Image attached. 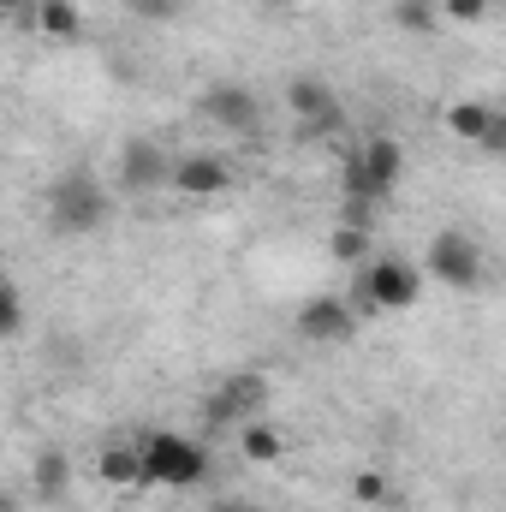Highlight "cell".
<instances>
[{
	"label": "cell",
	"instance_id": "16",
	"mask_svg": "<svg viewBox=\"0 0 506 512\" xmlns=\"http://www.w3.org/2000/svg\"><path fill=\"white\" fill-rule=\"evenodd\" d=\"M239 453H245V465H274L286 453V435L274 423H245L239 429Z\"/></svg>",
	"mask_w": 506,
	"mask_h": 512
},
{
	"label": "cell",
	"instance_id": "6",
	"mask_svg": "<svg viewBox=\"0 0 506 512\" xmlns=\"http://www.w3.org/2000/svg\"><path fill=\"white\" fill-rule=\"evenodd\" d=\"M167 185H173V197H185V203H209V197L233 191V167H227L221 155L197 149V155H179V161H173Z\"/></svg>",
	"mask_w": 506,
	"mask_h": 512
},
{
	"label": "cell",
	"instance_id": "23",
	"mask_svg": "<svg viewBox=\"0 0 506 512\" xmlns=\"http://www.w3.org/2000/svg\"><path fill=\"white\" fill-rule=\"evenodd\" d=\"M489 6H495V0H441V12H447V18H459V24H483V18H489Z\"/></svg>",
	"mask_w": 506,
	"mask_h": 512
},
{
	"label": "cell",
	"instance_id": "21",
	"mask_svg": "<svg viewBox=\"0 0 506 512\" xmlns=\"http://www.w3.org/2000/svg\"><path fill=\"white\" fill-rule=\"evenodd\" d=\"M18 328H24V298H18V286L0 280V340L18 334Z\"/></svg>",
	"mask_w": 506,
	"mask_h": 512
},
{
	"label": "cell",
	"instance_id": "24",
	"mask_svg": "<svg viewBox=\"0 0 506 512\" xmlns=\"http://www.w3.org/2000/svg\"><path fill=\"white\" fill-rule=\"evenodd\" d=\"M483 149H489V155H501V149H506V114H495V120H489V131H483Z\"/></svg>",
	"mask_w": 506,
	"mask_h": 512
},
{
	"label": "cell",
	"instance_id": "11",
	"mask_svg": "<svg viewBox=\"0 0 506 512\" xmlns=\"http://www.w3.org/2000/svg\"><path fill=\"white\" fill-rule=\"evenodd\" d=\"M96 477L108 483V489H143V453H137V441H102L96 447Z\"/></svg>",
	"mask_w": 506,
	"mask_h": 512
},
{
	"label": "cell",
	"instance_id": "3",
	"mask_svg": "<svg viewBox=\"0 0 506 512\" xmlns=\"http://www.w3.org/2000/svg\"><path fill=\"white\" fill-rule=\"evenodd\" d=\"M417 298H423V274L405 256H376L352 292V304H364V310H411Z\"/></svg>",
	"mask_w": 506,
	"mask_h": 512
},
{
	"label": "cell",
	"instance_id": "5",
	"mask_svg": "<svg viewBox=\"0 0 506 512\" xmlns=\"http://www.w3.org/2000/svg\"><path fill=\"white\" fill-rule=\"evenodd\" d=\"M114 173H120V191H126V197H143V191H161V185H167L173 155H167L155 137H131V143H120Z\"/></svg>",
	"mask_w": 506,
	"mask_h": 512
},
{
	"label": "cell",
	"instance_id": "15",
	"mask_svg": "<svg viewBox=\"0 0 506 512\" xmlns=\"http://www.w3.org/2000/svg\"><path fill=\"white\" fill-rule=\"evenodd\" d=\"M495 114H501L495 102H471V96H465V102H453V108H447V131H453V137H465V143H483V131H489Z\"/></svg>",
	"mask_w": 506,
	"mask_h": 512
},
{
	"label": "cell",
	"instance_id": "4",
	"mask_svg": "<svg viewBox=\"0 0 506 512\" xmlns=\"http://www.w3.org/2000/svg\"><path fill=\"white\" fill-rule=\"evenodd\" d=\"M423 268H429L441 286H453V292H477V286H483V251H477V239L459 233V227H447V233L429 239Z\"/></svg>",
	"mask_w": 506,
	"mask_h": 512
},
{
	"label": "cell",
	"instance_id": "26",
	"mask_svg": "<svg viewBox=\"0 0 506 512\" xmlns=\"http://www.w3.org/2000/svg\"><path fill=\"white\" fill-rule=\"evenodd\" d=\"M18 6H30V0H0V12H18Z\"/></svg>",
	"mask_w": 506,
	"mask_h": 512
},
{
	"label": "cell",
	"instance_id": "7",
	"mask_svg": "<svg viewBox=\"0 0 506 512\" xmlns=\"http://www.w3.org/2000/svg\"><path fill=\"white\" fill-rule=\"evenodd\" d=\"M286 108L298 114V126L304 131H340V120H346L340 96H334L316 72H298V78L286 84Z\"/></svg>",
	"mask_w": 506,
	"mask_h": 512
},
{
	"label": "cell",
	"instance_id": "19",
	"mask_svg": "<svg viewBox=\"0 0 506 512\" xmlns=\"http://www.w3.org/2000/svg\"><path fill=\"white\" fill-rule=\"evenodd\" d=\"M393 24H399V30H417V36H429V30H435L441 18H435V6H429V0H399Z\"/></svg>",
	"mask_w": 506,
	"mask_h": 512
},
{
	"label": "cell",
	"instance_id": "13",
	"mask_svg": "<svg viewBox=\"0 0 506 512\" xmlns=\"http://www.w3.org/2000/svg\"><path fill=\"white\" fill-rule=\"evenodd\" d=\"M358 161H364V173L376 179L381 197H393V185H399V173H405V143L399 137H364V149H358Z\"/></svg>",
	"mask_w": 506,
	"mask_h": 512
},
{
	"label": "cell",
	"instance_id": "17",
	"mask_svg": "<svg viewBox=\"0 0 506 512\" xmlns=\"http://www.w3.org/2000/svg\"><path fill=\"white\" fill-rule=\"evenodd\" d=\"M328 256L346 262V268H364V256H370V227H346V221H340V227L328 233Z\"/></svg>",
	"mask_w": 506,
	"mask_h": 512
},
{
	"label": "cell",
	"instance_id": "2",
	"mask_svg": "<svg viewBox=\"0 0 506 512\" xmlns=\"http://www.w3.org/2000/svg\"><path fill=\"white\" fill-rule=\"evenodd\" d=\"M137 453H143V489H197L209 477V447L191 435L161 429V435L137 441Z\"/></svg>",
	"mask_w": 506,
	"mask_h": 512
},
{
	"label": "cell",
	"instance_id": "1",
	"mask_svg": "<svg viewBox=\"0 0 506 512\" xmlns=\"http://www.w3.org/2000/svg\"><path fill=\"white\" fill-rule=\"evenodd\" d=\"M114 215V191L90 173V167H66L54 185H48V227L66 233V239H84L96 227H108Z\"/></svg>",
	"mask_w": 506,
	"mask_h": 512
},
{
	"label": "cell",
	"instance_id": "10",
	"mask_svg": "<svg viewBox=\"0 0 506 512\" xmlns=\"http://www.w3.org/2000/svg\"><path fill=\"white\" fill-rule=\"evenodd\" d=\"M262 399H268V382H262V376H233V382H221L203 399V417H209V429H227V423L251 417Z\"/></svg>",
	"mask_w": 506,
	"mask_h": 512
},
{
	"label": "cell",
	"instance_id": "8",
	"mask_svg": "<svg viewBox=\"0 0 506 512\" xmlns=\"http://www.w3.org/2000/svg\"><path fill=\"white\" fill-rule=\"evenodd\" d=\"M352 328H358V304L352 298H310L298 310V334L310 346H340V340H352Z\"/></svg>",
	"mask_w": 506,
	"mask_h": 512
},
{
	"label": "cell",
	"instance_id": "18",
	"mask_svg": "<svg viewBox=\"0 0 506 512\" xmlns=\"http://www.w3.org/2000/svg\"><path fill=\"white\" fill-rule=\"evenodd\" d=\"M340 191H346V203H364V209H376V203H381L376 179L364 173V161H358V149H352V155H346V167H340Z\"/></svg>",
	"mask_w": 506,
	"mask_h": 512
},
{
	"label": "cell",
	"instance_id": "25",
	"mask_svg": "<svg viewBox=\"0 0 506 512\" xmlns=\"http://www.w3.org/2000/svg\"><path fill=\"white\" fill-rule=\"evenodd\" d=\"M209 512H262V507H256V501H215Z\"/></svg>",
	"mask_w": 506,
	"mask_h": 512
},
{
	"label": "cell",
	"instance_id": "9",
	"mask_svg": "<svg viewBox=\"0 0 506 512\" xmlns=\"http://www.w3.org/2000/svg\"><path fill=\"white\" fill-rule=\"evenodd\" d=\"M203 114L221 131H256L262 126V102H256V90H245V84H209V90H203Z\"/></svg>",
	"mask_w": 506,
	"mask_h": 512
},
{
	"label": "cell",
	"instance_id": "12",
	"mask_svg": "<svg viewBox=\"0 0 506 512\" xmlns=\"http://www.w3.org/2000/svg\"><path fill=\"white\" fill-rule=\"evenodd\" d=\"M30 495L48 501V507L72 495V459H66V447H42V453L30 459Z\"/></svg>",
	"mask_w": 506,
	"mask_h": 512
},
{
	"label": "cell",
	"instance_id": "14",
	"mask_svg": "<svg viewBox=\"0 0 506 512\" xmlns=\"http://www.w3.org/2000/svg\"><path fill=\"white\" fill-rule=\"evenodd\" d=\"M30 24H36L42 36H54V42H78V36H84L78 0H30Z\"/></svg>",
	"mask_w": 506,
	"mask_h": 512
},
{
	"label": "cell",
	"instance_id": "22",
	"mask_svg": "<svg viewBox=\"0 0 506 512\" xmlns=\"http://www.w3.org/2000/svg\"><path fill=\"white\" fill-rule=\"evenodd\" d=\"M352 495H358V501H370V507L393 501V489H387V477H381V471H358V477H352Z\"/></svg>",
	"mask_w": 506,
	"mask_h": 512
},
{
	"label": "cell",
	"instance_id": "27",
	"mask_svg": "<svg viewBox=\"0 0 506 512\" xmlns=\"http://www.w3.org/2000/svg\"><path fill=\"white\" fill-rule=\"evenodd\" d=\"M0 512H18V507H6V501H0Z\"/></svg>",
	"mask_w": 506,
	"mask_h": 512
},
{
	"label": "cell",
	"instance_id": "20",
	"mask_svg": "<svg viewBox=\"0 0 506 512\" xmlns=\"http://www.w3.org/2000/svg\"><path fill=\"white\" fill-rule=\"evenodd\" d=\"M185 12V0H131V18H143V24H173Z\"/></svg>",
	"mask_w": 506,
	"mask_h": 512
}]
</instances>
